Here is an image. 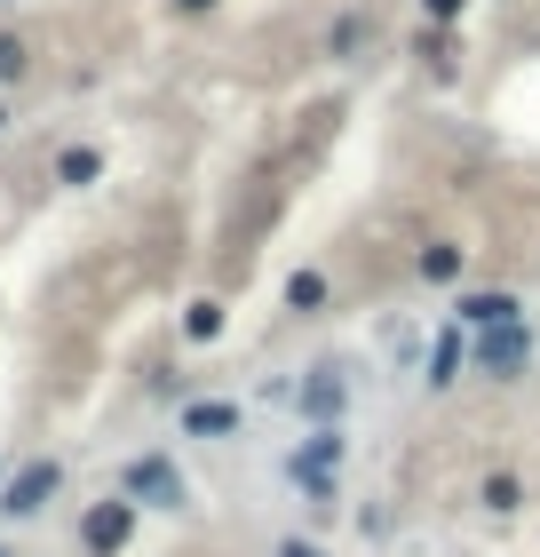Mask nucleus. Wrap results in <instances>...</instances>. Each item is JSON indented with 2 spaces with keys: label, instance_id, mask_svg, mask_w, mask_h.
<instances>
[{
  "label": "nucleus",
  "instance_id": "obj_1",
  "mask_svg": "<svg viewBox=\"0 0 540 557\" xmlns=\"http://www.w3.org/2000/svg\"><path fill=\"white\" fill-rule=\"evenodd\" d=\"M469 359L493 374V383H517V374H532V326L508 319V326H485V335L469 343Z\"/></svg>",
  "mask_w": 540,
  "mask_h": 557
},
{
  "label": "nucleus",
  "instance_id": "obj_2",
  "mask_svg": "<svg viewBox=\"0 0 540 557\" xmlns=\"http://www.w3.org/2000/svg\"><path fill=\"white\" fill-rule=\"evenodd\" d=\"M287 470H294V486L311 494L318 510H334V470H342V430H334V422H318V430H311V446H302Z\"/></svg>",
  "mask_w": 540,
  "mask_h": 557
},
{
  "label": "nucleus",
  "instance_id": "obj_3",
  "mask_svg": "<svg viewBox=\"0 0 540 557\" xmlns=\"http://www.w3.org/2000/svg\"><path fill=\"white\" fill-rule=\"evenodd\" d=\"M56 486H64V462L40 454V462H24V470L0 478V510H9V518H40L48 502H56Z\"/></svg>",
  "mask_w": 540,
  "mask_h": 557
},
{
  "label": "nucleus",
  "instance_id": "obj_4",
  "mask_svg": "<svg viewBox=\"0 0 540 557\" xmlns=\"http://www.w3.org/2000/svg\"><path fill=\"white\" fill-rule=\"evenodd\" d=\"M127 502H136V510H184V470H175L167 454H136V462H127Z\"/></svg>",
  "mask_w": 540,
  "mask_h": 557
},
{
  "label": "nucleus",
  "instance_id": "obj_5",
  "mask_svg": "<svg viewBox=\"0 0 540 557\" xmlns=\"http://www.w3.org/2000/svg\"><path fill=\"white\" fill-rule=\"evenodd\" d=\"M136 518H143V510H136L127 494H120V502H96V510L80 518V542H88V557H120L127 542H136Z\"/></svg>",
  "mask_w": 540,
  "mask_h": 557
},
{
  "label": "nucleus",
  "instance_id": "obj_6",
  "mask_svg": "<svg viewBox=\"0 0 540 557\" xmlns=\"http://www.w3.org/2000/svg\"><path fill=\"white\" fill-rule=\"evenodd\" d=\"M508 319H525V302L508 287H461L453 295V326L461 335H485V326H508Z\"/></svg>",
  "mask_w": 540,
  "mask_h": 557
},
{
  "label": "nucleus",
  "instance_id": "obj_7",
  "mask_svg": "<svg viewBox=\"0 0 540 557\" xmlns=\"http://www.w3.org/2000/svg\"><path fill=\"white\" fill-rule=\"evenodd\" d=\"M414 278L422 287H461V278H469V247L461 239H422L414 247Z\"/></svg>",
  "mask_w": 540,
  "mask_h": 557
},
{
  "label": "nucleus",
  "instance_id": "obj_8",
  "mask_svg": "<svg viewBox=\"0 0 540 557\" xmlns=\"http://www.w3.org/2000/svg\"><path fill=\"white\" fill-rule=\"evenodd\" d=\"M342 407H350L342 367H311V383H302V414H311V422H342Z\"/></svg>",
  "mask_w": 540,
  "mask_h": 557
},
{
  "label": "nucleus",
  "instance_id": "obj_9",
  "mask_svg": "<svg viewBox=\"0 0 540 557\" xmlns=\"http://www.w3.org/2000/svg\"><path fill=\"white\" fill-rule=\"evenodd\" d=\"M278 302H287L294 319H318L326 302H334V278H326L318 263H302V271H287V295H278Z\"/></svg>",
  "mask_w": 540,
  "mask_h": 557
},
{
  "label": "nucleus",
  "instance_id": "obj_10",
  "mask_svg": "<svg viewBox=\"0 0 540 557\" xmlns=\"http://www.w3.org/2000/svg\"><path fill=\"white\" fill-rule=\"evenodd\" d=\"M56 184H64V191L104 184V151H96V144H64V151H56Z\"/></svg>",
  "mask_w": 540,
  "mask_h": 557
},
{
  "label": "nucleus",
  "instance_id": "obj_11",
  "mask_svg": "<svg viewBox=\"0 0 540 557\" xmlns=\"http://www.w3.org/2000/svg\"><path fill=\"white\" fill-rule=\"evenodd\" d=\"M184 430H191V438H230V430H239V407H230V398H191Z\"/></svg>",
  "mask_w": 540,
  "mask_h": 557
},
{
  "label": "nucleus",
  "instance_id": "obj_12",
  "mask_svg": "<svg viewBox=\"0 0 540 557\" xmlns=\"http://www.w3.org/2000/svg\"><path fill=\"white\" fill-rule=\"evenodd\" d=\"M461 359H469V343H461V326H445V335L429 343V391H453L461 383Z\"/></svg>",
  "mask_w": 540,
  "mask_h": 557
},
{
  "label": "nucleus",
  "instance_id": "obj_13",
  "mask_svg": "<svg viewBox=\"0 0 540 557\" xmlns=\"http://www.w3.org/2000/svg\"><path fill=\"white\" fill-rule=\"evenodd\" d=\"M461 57H469V48H461V24H429L422 33V64L429 72H461Z\"/></svg>",
  "mask_w": 540,
  "mask_h": 557
},
{
  "label": "nucleus",
  "instance_id": "obj_14",
  "mask_svg": "<svg viewBox=\"0 0 540 557\" xmlns=\"http://www.w3.org/2000/svg\"><path fill=\"white\" fill-rule=\"evenodd\" d=\"M477 502H485V510H493V518L525 510V478H517V470H493V478H485V486H477Z\"/></svg>",
  "mask_w": 540,
  "mask_h": 557
},
{
  "label": "nucleus",
  "instance_id": "obj_15",
  "mask_svg": "<svg viewBox=\"0 0 540 557\" xmlns=\"http://www.w3.org/2000/svg\"><path fill=\"white\" fill-rule=\"evenodd\" d=\"M184 335H191V343H215V335H223V302H215V295H199L191 311H184Z\"/></svg>",
  "mask_w": 540,
  "mask_h": 557
},
{
  "label": "nucleus",
  "instance_id": "obj_16",
  "mask_svg": "<svg viewBox=\"0 0 540 557\" xmlns=\"http://www.w3.org/2000/svg\"><path fill=\"white\" fill-rule=\"evenodd\" d=\"M24 72H33V48H24V33H0V88H16Z\"/></svg>",
  "mask_w": 540,
  "mask_h": 557
},
{
  "label": "nucleus",
  "instance_id": "obj_17",
  "mask_svg": "<svg viewBox=\"0 0 540 557\" xmlns=\"http://www.w3.org/2000/svg\"><path fill=\"white\" fill-rule=\"evenodd\" d=\"M357 48H366V16H342L326 33V57H357Z\"/></svg>",
  "mask_w": 540,
  "mask_h": 557
},
{
  "label": "nucleus",
  "instance_id": "obj_18",
  "mask_svg": "<svg viewBox=\"0 0 540 557\" xmlns=\"http://www.w3.org/2000/svg\"><path fill=\"white\" fill-rule=\"evenodd\" d=\"M469 16V0H422V24H461Z\"/></svg>",
  "mask_w": 540,
  "mask_h": 557
},
{
  "label": "nucleus",
  "instance_id": "obj_19",
  "mask_svg": "<svg viewBox=\"0 0 540 557\" xmlns=\"http://www.w3.org/2000/svg\"><path fill=\"white\" fill-rule=\"evenodd\" d=\"M167 9H175V16H215L223 0H167Z\"/></svg>",
  "mask_w": 540,
  "mask_h": 557
},
{
  "label": "nucleus",
  "instance_id": "obj_20",
  "mask_svg": "<svg viewBox=\"0 0 540 557\" xmlns=\"http://www.w3.org/2000/svg\"><path fill=\"white\" fill-rule=\"evenodd\" d=\"M278 557H326L318 542H278Z\"/></svg>",
  "mask_w": 540,
  "mask_h": 557
},
{
  "label": "nucleus",
  "instance_id": "obj_21",
  "mask_svg": "<svg viewBox=\"0 0 540 557\" xmlns=\"http://www.w3.org/2000/svg\"><path fill=\"white\" fill-rule=\"evenodd\" d=\"M0 128H9V112H0Z\"/></svg>",
  "mask_w": 540,
  "mask_h": 557
}]
</instances>
